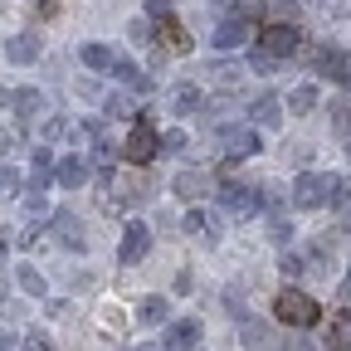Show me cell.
I'll list each match as a JSON object with an SVG mask.
<instances>
[{"mask_svg":"<svg viewBox=\"0 0 351 351\" xmlns=\"http://www.w3.org/2000/svg\"><path fill=\"white\" fill-rule=\"evenodd\" d=\"M337 186H341V176H327V171H302L298 181H293V205L298 210H322L337 200Z\"/></svg>","mask_w":351,"mask_h":351,"instance_id":"6da1fadb","label":"cell"},{"mask_svg":"<svg viewBox=\"0 0 351 351\" xmlns=\"http://www.w3.org/2000/svg\"><path fill=\"white\" fill-rule=\"evenodd\" d=\"M274 313H278V322H288V327H317L322 307H317V298H307L302 288H283L278 302H274Z\"/></svg>","mask_w":351,"mask_h":351,"instance_id":"7a4b0ae2","label":"cell"},{"mask_svg":"<svg viewBox=\"0 0 351 351\" xmlns=\"http://www.w3.org/2000/svg\"><path fill=\"white\" fill-rule=\"evenodd\" d=\"M219 142H225V161H244V156H258L263 142L249 122H234V127H219Z\"/></svg>","mask_w":351,"mask_h":351,"instance_id":"3957f363","label":"cell"},{"mask_svg":"<svg viewBox=\"0 0 351 351\" xmlns=\"http://www.w3.org/2000/svg\"><path fill=\"white\" fill-rule=\"evenodd\" d=\"M156 152H161V137L152 132L147 117H137V127H132V132H127V142H122V156H127L132 166H142V161H152Z\"/></svg>","mask_w":351,"mask_h":351,"instance_id":"277c9868","label":"cell"},{"mask_svg":"<svg viewBox=\"0 0 351 351\" xmlns=\"http://www.w3.org/2000/svg\"><path fill=\"white\" fill-rule=\"evenodd\" d=\"M258 49H269L274 59H288V54L298 49V29H293L288 20H269V25H263V34H258Z\"/></svg>","mask_w":351,"mask_h":351,"instance_id":"5b68a950","label":"cell"},{"mask_svg":"<svg viewBox=\"0 0 351 351\" xmlns=\"http://www.w3.org/2000/svg\"><path fill=\"white\" fill-rule=\"evenodd\" d=\"M147 249H152V230L132 219L127 234H122V244H117V258H122V263H142V258H147Z\"/></svg>","mask_w":351,"mask_h":351,"instance_id":"8992f818","label":"cell"},{"mask_svg":"<svg viewBox=\"0 0 351 351\" xmlns=\"http://www.w3.org/2000/svg\"><path fill=\"white\" fill-rule=\"evenodd\" d=\"M49 230L64 239V249L83 254V244H88V239H83V225H78V215H73V210H54V215H49Z\"/></svg>","mask_w":351,"mask_h":351,"instance_id":"52a82bcc","label":"cell"},{"mask_svg":"<svg viewBox=\"0 0 351 351\" xmlns=\"http://www.w3.org/2000/svg\"><path fill=\"white\" fill-rule=\"evenodd\" d=\"M215 49H239V44H249V20L244 15H230V20H219L215 34H210Z\"/></svg>","mask_w":351,"mask_h":351,"instance_id":"ba28073f","label":"cell"},{"mask_svg":"<svg viewBox=\"0 0 351 351\" xmlns=\"http://www.w3.org/2000/svg\"><path fill=\"white\" fill-rule=\"evenodd\" d=\"M219 200H225L230 210H239V215H254L263 205V195L254 186H239V181H219Z\"/></svg>","mask_w":351,"mask_h":351,"instance_id":"9c48e42d","label":"cell"},{"mask_svg":"<svg viewBox=\"0 0 351 351\" xmlns=\"http://www.w3.org/2000/svg\"><path fill=\"white\" fill-rule=\"evenodd\" d=\"M39 49H44V39H39L34 29H25V34H15V39L5 44V59H10V64H34Z\"/></svg>","mask_w":351,"mask_h":351,"instance_id":"30bf717a","label":"cell"},{"mask_svg":"<svg viewBox=\"0 0 351 351\" xmlns=\"http://www.w3.org/2000/svg\"><path fill=\"white\" fill-rule=\"evenodd\" d=\"M200 98H205V93H200L195 83H176L171 98H166V108H171L176 117H191V112H200Z\"/></svg>","mask_w":351,"mask_h":351,"instance_id":"8fae6325","label":"cell"},{"mask_svg":"<svg viewBox=\"0 0 351 351\" xmlns=\"http://www.w3.org/2000/svg\"><path fill=\"white\" fill-rule=\"evenodd\" d=\"M195 341H200V322H195V317H181V322H171V332H166L161 346H166V351H191Z\"/></svg>","mask_w":351,"mask_h":351,"instance_id":"7c38bea8","label":"cell"},{"mask_svg":"<svg viewBox=\"0 0 351 351\" xmlns=\"http://www.w3.org/2000/svg\"><path fill=\"white\" fill-rule=\"evenodd\" d=\"M78 64H83L88 73H108V69L117 64V54L108 49V44H93V39H88L83 49H78Z\"/></svg>","mask_w":351,"mask_h":351,"instance_id":"4fadbf2b","label":"cell"},{"mask_svg":"<svg viewBox=\"0 0 351 351\" xmlns=\"http://www.w3.org/2000/svg\"><path fill=\"white\" fill-rule=\"evenodd\" d=\"M54 181H59L64 191H78V186L88 181V161H83V156H64V161L54 166Z\"/></svg>","mask_w":351,"mask_h":351,"instance_id":"5bb4252c","label":"cell"},{"mask_svg":"<svg viewBox=\"0 0 351 351\" xmlns=\"http://www.w3.org/2000/svg\"><path fill=\"white\" fill-rule=\"evenodd\" d=\"M317 73H327V78H337L341 88H351V69H346V59H341L337 49H317Z\"/></svg>","mask_w":351,"mask_h":351,"instance_id":"9a60e30c","label":"cell"},{"mask_svg":"<svg viewBox=\"0 0 351 351\" xmlns=\"http://www.w3.org/2000/svg\"><path fill=\"white\" fill-rule=\"evenodd\" d=\"M176 195H181V200H200V195H210V176H205V171L176 176Z\"/></svg>","mask_w":351,"mask_h":351,"instance_id":"2e32d148","label":"cell"},{"mask_svg":"<svg viewBox=\"0 0 351 351\" xmlns=\"http://www.w3.org/2000/svg\"><path fill=\"white\" fill-rule=\"evenodd\" d=\"M186 230H191L200 244H215V239H219V225H215V215H205V210H191V215H186Z\"/></svg>","mask_w":351,"mask_h":351,"instance_id":"e0dca14e","label":"cell"},{"mask_svg":"<svg viewBox=\"0 0 351 351\" xmlns=\"http://www.w3.org/2000/svg\"><path fill=\"white\" fill-rule=\"evenodd\" d=\"M283 98H274V93H263V98H254V122L258 127H278L283 122V108H278Z\"/></svg>","mask_w":351,"mask_h":351,"instance_id":"ac0fdd59","label":"cell"},{"mask_svg":"<svg viewBox=\"0 0 351 351\" xmlns=\"http://www.w3.org/2000/svg\"><path fill=\"white\" fill-rule=\"evenodd\" d=\"M317 108V83H298L293 93H288V112H298V117H307Z\"/></svg>","mask_w":351,"mask_h":351,"instance_id":"d6986e66","label":"cell"},{"mask_svg":"<svg viewBox=\"0 0 351 351\" xmlns=\"http://www.w3.org/2000/svg\"><path fill=\"white\" fill-rule=\"evenodd\" d=\"M137 317H142V322H147V327H161V322H166V317H171V302H166V298H156V293H152V298H142V307H137Z\"/></svg>","mask_w":351,"mask_h":351,"instance_id":"ffe728a7","label":"cell"},{"mask_svg":"<svg viewBox=\"0 0 351 351\" xmlns=\"http://www.w3.org/2000/svg\"><path fill=\"white\" fill-rule=\"evenodd\" d=\"M15 283H20L29 298H44V293H49V283L39 278V269H34V263H15Z\"/></svg>","mask_w":351,"mask_h":351,"instance_id":"44dd1931","label":"cell"},{"mask_svg":"<svg viewBox=\"0 0 351 351\" xmlns=\"http://www.w3.org/2000/svg\"><path fill=\"white\" fill-rule=\"evenodd\" d=\"M210 83H215V88H239V83H244V69L225 59V64H215V69H210Z\"/></svg>","mask_w":351,"mask_h":351,"instance_id":"7402d4cb","label":"cell"},{"mask_svg":"<svg viewBox=\"0 0 351 351\" xmlns=\"http://www.w3.org/2000/svg\"><path fill=\"white\" fill-rule=\"evenodd\" d=\"M93 181L98 186L112 181V147H103V142H93Z\"/></svg>","mask_w":351,"mask_h":351,"instance_id":"603a6c76","label":"cell"},{"mask_svg":"<svg viewBox=\"0 0 351 351\" xmlns=\"http://www.w3.org/2000/svg\"><path fill=\"white\" fill-rule=\"evenodd\" d=\"M156 39L166 44V49H176V54H186V49H191V34H186V29H176V20H171V15H166V25H161V34H156Z\"/></svg>","mask_w":351,"mask_h":351,"instance_id":"cb8c5ba5","label":"cell"},{"mask_svg":"<svg viewBox=\"0 0 351 351\" xmlns=\"http://www.w3.org/2000/svg\"><path fill=\"white\" fill-rule=\"evenodd\" d=\"M39 103H44V98H39V88H15V103H10V108H15V117H34Z\"/></svg>","mask_w":351,"mask_h":351,"instance_id":"d4e9b609","label":"cell"},{"mask_svg":"<svg viewBox=\"0 0 351 351\" xmlns=\"http://www.w3.org/2000/svg\"><path fill=\"white\" fill-rule=\"evenodd\" d=\"M69 132H73L69 117H44L39 122V142H59V137H69Z\"/></svg>","mask_w":351,"mask_h":351,"instance_id":"484cf974","label":"cell"},{"mask_svg":"<svg viewBox=\"0 0 351 351\" xmlns=\"http://www.w3.org/2000/svg\"><path fill=\"white\" fill-rule=\"evenodd\" d=\"M239 332H244V346H269V327H263V322H254V317H239Z\"/></svg>","mask_w":351,"mask_h":351,"instance_id":"4316f807","label":"cell"},{"mask_svg":"<svg viewBox=\"0 0 351 351\" xmlns=\"http://www.w3.org/2000/svg\"><path fill=\"white\" fill-rule=\"evenodd\" d=\"M112 73H117L127 88H147V73H142L137 64H132V59H117V64H112Z\"/></svg>","mask_w":351,"mask_h":351,"instance_id":"83f0119b","label":"cell"},{"mask_svg":"<svg viewBox=\"0 0 351 351\" xmlns=\"http://www.w3.org/2000/svg\"><path fill=\"white\" fill-rule=\"evenodd\" d=\"M332 341H337V346H351V302L332 317Z\"/></svg>","mask_w":351,"mask_h":351,"instance_id":"f1b7e54d","label":"cell"},{"mask_svg":"<svg viewBox=\"0 0 351 351\" xmlns=\"http://www.w3.org/2000/svg\"><path fill=\"white\" fill-rule=\"evenodd\" d=\"M20 195V176H15V166H0V200H15Z\"/></svg>","mask_w":351,"mask_h":351,"instance_id":"f546056e","label":"cell"},{"mask_svg":"<svg viewBox=\"0 0 351 351\" xmlns=\"http://www.w3.org/2000/svg\"><path fill=\"white\" fill-rule=\"evenodd\" d=\"M278 64H283V59H274L269 49H254V54H249V69H254V73H274Z\"/></svg>","mask_w":351,"mask_h":351,"instance_id":"4dcf8cb0","label":"cell"},{"mask_svg":"<svg viewBox=\"0 0 351 351\" xmlns=\"http://www.w3.org/2000/svg\"><path fill=\"white\" fill-rule=\"evenodd\" d=\"M191 147V137H186V132H166V137H161V152H171V156H181Z\"/></svg>","mask_w":351,"mask_h":351,"instance_id":"1f68e13d","label":"cell"},{"mask_svg":"<svg viewBox=\"0 0 351 351\" xmlns=\"http://www.w3.org/2000/svg\"><path fill=\"white\" fill-rule=\"evenodd\" d=\"M278 269H283V278H298V274H302V254H283Z\"/></svg>","mask_w":351,"mask_h":351,"instance_id":"d6a6232c","label":"cell"},{"mask_svg":"<svg viewBox=\"0 0 351 351\" xmlns=\"http://www.w3.org/2000/svg\"><path fill=\"white\" fill-rule=\"evenodd\" d=\"M127 34L137 39V44H147V39H152V15H147V20H132V25H127Z\"/></svg>","mask_w":351,"mask_h":351,"instance_id":"836d02e7","label":"cell"},{"mask_svg":"<svg viewBox=\"0 0 351 351\" xmlns=\"http://www.w3.org/2000/svg\"><path fill=\"white\" fill-rule=\"evenodd\" d=\"M25 351H54V341L44 332H25Z\"/></svg>","mask_w":351,"mask_h":351,"instance_id":"e575fe53","label":"cell"},{"mask_svg":"<svg viewBox=\"0 0 351 351\" xmlns=\"http://www.w3.org/2000/svg\"><path fill=\"white\" fill-rule=\"evenodd\" d=\"M108 112H112V117H132V98H127V93L108 98Z\"/></svg>","mask_w":351,"mask_h":351,"instance_id":"d590c367","label":"cell"},{"mask_svg":"<svg viewBox=\"0 0 351 351\" xmlns=\"http://www.w3.org/2000/svg\"><path fill=\"white\" fill-rule=\"evenodd\" d=\"M269 10H274V20H288V15H298V0H269Z\"/></svg>","mask_w":351,"mask_h":351,"instance_id":"8d00e7d4","label":"cell"},{"mask_svg":"<svg viewBox=\"0 0 351 351\" xmlns=\"http://www.w3.org/2000/svg\"><path fill=\"white\" fill-rule=\"evenodd\" d=\"M269 234L283 244V239H293V225H283V215H274V219H269Z\"/></svg>","mask_w":351,"mask_h":351,"instance_id":"74e56055","label":"cell"},{"mask_svg":"<svg viewBox=\"0 0 351 351\" xmlns=\"http://www.w3.org/2000/svg\"><path fill=\"white\" fill-rule=\"evenodd\" d=\"M147 15H152V20H166V15H171V0H147Z\"/></svg>","mask_w":351,"mask_h":351,"instance_id":"f35d334b","label":"cell"},{"mask_svg":"<svg viewBox=\"0 0 351 351\" xmlns=\"http://www.w3.org/2000/svg\"><path fill=\"white\" fill-rule=\"evenodd\" d=\"M15 147V127H0V156H5Z\"/></svg>","mask_w":351,"mask_h":351,"instance_id":"ab89813d","label":"cell"},{"mask_svg":"<svg viewBox=\"0 0 351 351\" xmlns=\"http://www.w3.org/2000/svg\"><path fill=\"white\" fill-rule=\"evenodd\" d=\"M15 103V93H10V88H0V108H10Z\"/></svg>","mask_w":351,"mask_h":351,"instance_id":"60d3db41","label":"cell"},{"mask_svg":"<svg viewBox=\"0 0 351 351\" xmlns=\"http://www.w3.org/2000/svg\"><path fill=\"white\" fill-rule=\"evenodd\" d=\"M132 351H166V346H156V341H142V346H132Z\"/></svg>","mask_w":351,"mask_h":351,"instance_id":"b9f144b4","label":"cell"},{"mask_svg":"<svg viewBox=\"0 0 351 351\" xmlns=\"http://www.w3.org/2000/svg\"><path fill=\"white\" fill-rule=\"evenodd\" d=\"M341 298H346V302H351V274H346V278H341Z\"/></svg>","mask_w":351,"mask_h":351,"instance_id":"7bdbcfd3","label":"cell"},{"mask_svg":"<svg viewBox=\"0 0 351 351\" xmlns=\"http://www.w3.org/2000/svg\"><path fill=\"white\" fill-rule=\"evenodd\" d=\"M54 5H59V0H39V10H44V15H49V10H54Z\"/></svg>","mask_w":351,"mask_h":351,"instance_id":"ee69618b","label":"cell"},{"mask_svg":"<svg viewBox=\"0 0 351 351\" xmlns=\"http://www.w3.org/2000/svg\"><path fill=\"white\" fill-rule=\"evenodd\" d=\"M210 5H215V10H225V5H230V0H210Z\"/></svg>","mask_w":351,"mask_h":351,"instance_id":"f6af8a7d","label":"cell"},{"mask_svg":"<svg viewBox=\"0 0 351 351\" xmlns=\"http://www.w3.org/2000/svg\"><path fill=\"white\" fill-rule=\"evenodd\" d=\"M5 346H10V341H5V332H0V351H5Z\"/></svg>","mask_w":351,"mask_h":351,"instance_id":"bcb514c9","label":"cell"}]
</instances>
